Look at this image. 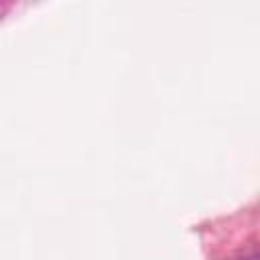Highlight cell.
Instances as JSON below:
<instances>
[{"label":"cell","instance_id":"cell-1","mask_svg":"<svg viewBox=\"0 0 260 260\" xmlns=\"http://www.w3.org/2000/svg\"><path fill=\"white\" fill-rule=\"evenodd\" d=\"M242 260H258V254H256V252H252V254H248V256H244Z\"/></svg>","mask_w":260,"mask_h":260}]
</instances>
